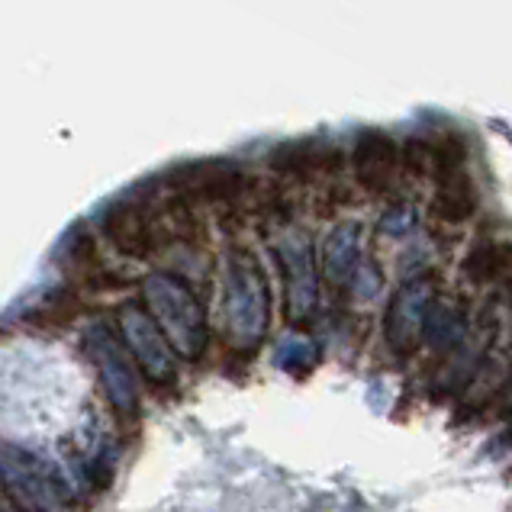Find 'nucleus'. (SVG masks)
Here are the masks:
<instances>
[{
  "label": "nucleus",
  "instance_id": "8",
  "mask_svg": "<svg viewBox=\"0 0 512 512\" xmlns=\"http://www.w3.org/2000/svg\"><path fill=\"white\" fill-rule=\"evenodd\" d=\"M464 281L474 287H493V284H512V245L496 239H480L461 261Z\"/></svg>",
  "mask_w": 512,
  "mask_h": 512
},
{
  "label": "nucleus",
  "instance_id": "2",
  "mask_svg": "<svg viewBox=\"0 0 512 512\" xmlns=\"http://www.w3.org/2000/svg\"><path fill=\"white\" fill-rule=\"evenodd\" d=\"M438 300V274L422 271L416 277H406L390 297L384 313V342L393 355H409L422 345V332H426V316L432 303Z\"/></svg>",
  "mask_w": 512,
  "mask_h": 512
},
{
  "label": "nucleus",
  "instance_id": "12",
  "mask_svg": "<svg viewBox=\"0 0 512 512\" xmlns=\"http://www.w3.org/2000/svg\"><path fill=\"white\" fill-rule=\"evenodd\" d=\"M400 165L413 178H432V139L409 136L400 145Z\"/></svg>",
  "mask_w": 512,
  "mask_h": 512
},
{
  "label": "nucleus",
  "instance_id": "9",
  "mask_svg": "<svg viewBox=\"0 0 512 512\" xmlns=\"http://www.w3.org/2000/svg\"><path fill=\"white\" fill-rule=\"evenodd\" d=\"M429 210L438 223L445 226H461L467 223L474 213H477V190L471 174H458V178H448V181H435L432 190V200H429Z\"/></svg>",
  "mask_w": 512,
  "mask_h": 512
},
{
  "label": "nucleus",
  "instance_id": "6",
  "mask_svg": "<svg viewBox=\"0 0 512 512\" xmlns=\"http://www.w3.org/2000/svg\"><path fill=\"white\" fill-rule=\"evenodd\" d=\"M345 152L326 142H284L277 145L268 158V168L284 181H313V178H335L345 168Z\"/></svg>",
  "mask_w": 512,
  "mask_h": 512
},
{
  "label": "nucleus",
  "instance_id": "10",
  "mask_svg": "<svg viewBox=\"0 0 512 512\" xmlns=\"http://www.w3.org/2000/svg\"><path fill=\"white\" fill-rule=\"evenodd\" d=\"M467 339V310L461 300L438 297L426 316V332L422 342L432 345L435 351H451Z\"/></svg>",
  "mask_w": 512,
  "mask_h": 512
},
{
  "label": "nucleus",
  "instance_id": "11",
  "mask_svg": "<svg viewBox=\"0 0 512 512\" xmlns=\"http://www.w3.org/2000/svg\"><path fill=\"white\" fill-rule=\"evenodd\" d=\"M467 171V145L458 133L432 139V181H448Z\"/></svg>",
  "mask_w": 512,
  "mask_h": 512
},
{
  "label": "nucleus",
  "instance_id": "1",
  "mask_svg": "<svg viewBox=\"0 0 512 512\" xmlns=\"http://www.w3.org/2000/svg\"><path fill=\"white\" fill-rule=\"evenodd\" d=\"M229 332L242 345H258L268 329V284L248 248H232L226 274Z\"/></svg>",
  "mask_w": 512,
  "mask_h": 512
},
{
  "label": "nucleus",
  "instance_id": "14",
  "mask_svg": "<svg viewBox=\"0 0 512 512\" xmlns=\"http://www.w3.org/2000/svg\"><path fill=\"white\" fill-rule=\"evenodd\" d=\"M503 413H512V384H509V390L503 393Z\"/></svg>",
  "mask_w": 512,
  "mask_h": 512
},
{
  "label": "nucleus",
  "instance_id": "5",
  "mask_svg": "<svg viewBox=\"0 0 512 512\" xmlns=\"http://www.w3.org/2000/svg\"><path fill=\"white\" fill-rule=\"evenodd\" d=\"M351 168H355L358 187L368 190L371 197H384L397 187L400 174V145L393 136L380 129H361L351 145Z\"/></svg>",
  "mask_w": 512,
  "mask_h": 512
},
{
  "label": "nucleus",
  "instance_id": "3",
  "mask_svg": "<svg viewBox=\"0 0 512 512\" xmlns=\"http://www.w3.org/2000/svg\"><path fill=\"white\" fill-rule=\"evenodd\" d=\"M277 265L284 274V290H287V319H306L316 310L319 300V281H316V258L313 245L303 232L284 226V236L274 245Z\"/></svg>",
  "mask_w": 512,
  "mask_h": 512
},
{
  "label": "nucleus",
  "instance_id": "4",
  "mask_svg": "<svg viewBox=\"0 0 512 512\" xmlns=\"http://www.w3.org/2000/svg\"><path fill=\"white\" fill-rule=\"evenodd\" d=\"M107 236L126 258H149L155 248L168 245L165 213L142 200H120L107 213Z\"/></svg>",
  "mask_w": 512,
  "mask_h": 512
},
{
  "label": "nucleus",
  "instance_id": "15",
  "mask_svg": "<svg viewBox=\"0 0 512 512\" xmlns=\"http://www.w3.org/2000/svg\"><path fill=\"white\" fill-rule=\"evenodd\" d=\"M509 442H512V438H509Z\"/></svg>",
  "mask_w": 512,
  "mask_h": 512
},
{
  "label": "nucleus",
  "instance_id": "13",
  "mask_svg": "<svg viewBox=\"0 0 512 512\" xmlns=\"http://www.w3.org/2000/svg\"><path fill=\"white\" fill-rule=\"evenodd\" d=\"M380 232H387V236H403L416 226V210L409 200H393L387 203V210L380 213Z\"/></svg>",
  "mask_w": 512,
  "mask_h": 512
},
{
  "label": "nucleus",
  "instance_id": "7",
  "mask_svg": "<svg viewBox=\"0 0 512 512\" xmlns=\"http://www.w3.org/2000/svg\"><path fill=\"white\" fill-rule=\"evenodd\" d=\"M319 261H323V274L329 277L332 287L355 284V277L361 271V226L358 223L335 226L323 242Z\"/></svg>",
  "mask_w": 512,
  "mask_h": 512
}]
</instances>
